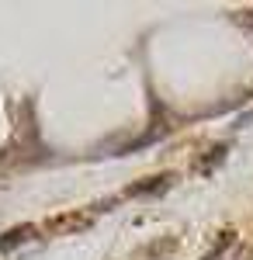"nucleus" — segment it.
<instances>
[{
	"label": "nucleus",
	"mask_w": 253,
	"mask_h": 260,
	"mask_svg": "<svg viewBox=\"0 0 253 260\" xmlns=\"http://www.w3.org/2000/svg\"><path fill=\"white\" fill-rule=\"evenodd\" d=\"M31 236V225H21V229H11L4 240H0V250H11L14 243H21V240H28Z\"/></svg>",
	"instance_id": "obj_1"
},
{
	"label": "nucleus",
	"mask_w": 253,
	"mask_h": 260,
	"mask_svg": "<svg viewBox=\"0 0 253 260\" xmlns=\"http://www.w3.org/2000/svg\"><path fill=\"white\" fill-rule=\"evenodd\" d=\"M73 225H87V219H83V215H66V219H59V222H49L52 233H59V229H73Z\"/></svg>",
	"instance_id": "obj_2"
},
{
	"label": "nucleus",
	"mask_w": 253,
	"mask_h": 260,
	"mask_svg": "<svg viewBox=\"0 0 253 260\" xmlns=\"http://www.w3.org/2000/svg\"><path fill=\"white\" fill-rule=\"evenodd\" d=\"M243 121H253V111H250V115H246V118H243Z\"/></svg>",
	"instance_id": "obj_3"
}]
</instances>
